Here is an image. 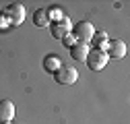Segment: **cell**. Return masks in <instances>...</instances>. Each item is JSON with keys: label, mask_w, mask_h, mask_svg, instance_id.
I'll return each mask as SVG.
<instances>
[{"label": "cell", "mask_w": 130, "mask_h": 124, "mask_svg": "<svg viewBox=\"0 0 130 124\" xmlns=\"http://www.w3.org/2000/svg\"><path fill=\"white\" fill-rule=\"evenodd\" d=\"M93 35H95V27L91 21H80L72 29V37L76 39V43H87V41H91Z\"/></svg>", "instance_id": "obj_1"}, {"label": "cell", "mask_w": 130, "mask_h": 124, "mask_svg": "<svg viewBox=\"0 0 130 124\" xmlns=\"http://www.w3.org/2000/svg\"><path fill=\"white\" fill-rule=\"evenodd\" d=\"M107 60H109V56L103 52V50H89V54H87V58H85V62H87V66L91 68V70H101L105 64H107Z\"/></svg>", "instance_id": "obj_2"}, {"label": "cell", "mask_w": 130, "mask_h": 124, "mask_svg": "<svg viewBox=\"0 0 130 124\" xmlns=\"http://www.w3.org/2000/svg\"><path fill=\"white\" fill-rule=\"evenodd\" d=\"M4 17L8 19L10 25H21V23L25 21V6H23L21 2H12V4H8L6 10H4Z\"/></svg>", "instance_id": "obj_3"}, {"label": "cell", "mask_w": 130, "mask_h": 124, "mask_svg": "<svg viewBox=\"0 0 130 124\" xmlns=\"http://www.w3.org/2000/svg\"><path fill=\"white\" fill-rule=\"evenodd\" d=\"M54 76H56V83H60V85H72V83H76V79H78V72H76V68H72V66H68V68H58L56 72H54Z\"/></svg>", "instance_id": "obj_4"}, {"label": "cell", "mask_w": 130, "mask_h": 124, "mask_svg": "<svg viewBox=\"0 0 130 124\" xmlns=\"http://www.w3.org/2000/svg\"><path fill=\"white\" fill-rule=\"evenodd\" d=\"M105 54L111 58H124L126 56V43L122 39H111L105 48Z\"/></svg>", "instance_id": "obj_5"}, {"label": "cell", "mask_w": 130, "mask_h": 124, "mask_svg": "<svg viewBox=\"0 0 130 124\" xmlns=\"http://www.w3.org/2000/svg\"><path fill=\"white\" fill-rule=\"evenodd\" d=\"M14 118V103L10 99H2L0 101V124H6Z\"/></svg>", "instance_id": "obj_6"}, {"label": "cell", "mask_w": 130, "mask_h": 124, "mask_svg": "<svg viewBox=\"0 0 130 124\" xmlns=\"http://www.w3.org/2000/svg\"><path fill=\"white\" fill-rule=\"evenodd\" d=\"M68 31H70V21H68V19H62V21H58L56 25H52V35L58 37V39H62Z\"/></svg>", "instance_id": "obj_7"}, {"label": "cell", "mask_w": 130, "mask_h": 124, "mask_svg": "<svg viewBox=\"0 0 130 124\" xmlns=\"http://www.w3.org/2000/svg\"><path fill=\"white\" fill-rule=\"evenodd\" d=\"M89 54V48H87V43H74L72 48H70V56L76 60V62H85Z\"/></svg>", "instance_id": "obj_8"}, {"label": "cell", "mask_w": 130, "mask_h": 124, "mask_svg": "<svg viewBox=\"0 0 130 124\" xmlns=\"http://www.w3.org/2000/svg\"><path fill=\"white\" fill-rule=\"evenodd\" d=\"M91 41H93V45H95V50H103V52H105L107 43H109V39H107V33H105V31H99V33H95V35L91 37Z\"/></svg>", "instance_id": "obj_9"}, {"label": "cell", "mask_w": 130, "mask_h": 124, "mask_svg": "<svg viewBox=\"0 0 130 124\" xmlns=\"http://www.w3.org/2000/svg\"><path fill=\"white\" fill-rule=\"evenodd\" d=\"M43 68H45L47 72H56L58 68H62V62H60L56 56L50 54V56H45V58H43Z\"/></svg>", "instance_id": "obj_10"}, {"label": "cell", "mask_w": 130, "mask_h": 124, "mask_svg": "<svg viewBox=\"0 0 130 124\" xmlns=\"http://www.w3.org/2000/svg\"><path fill=\"white\" fill-rule=\"evenodd\" d=\"M33 23H35L37 27H45L47 23H50V17H47V10H45V8H37V10L33 12Z\"/></svg>", "instance_id": "obj_11"}, {"label": "cell", "mask_w": 130, "mask_h": 124, "mask_svg": "<svg viewBox=\"0 0 130 124\" xmlns=\"http://www.w3.org/2000/svg\"><path fill=\"white\" fill-rule=\"evenodd\" d=\"M62 43H64V45H66V48H72V45L76 43V39H74V37H72L70 33H66V35H64V37H62Z\"/></svg>", "instance_id": "obj_12"}, {"label": "cell", "mask_w": 130, "mask_h": 124, "mask_svg": "<svg viewBox=\"0 0 130 124\" xmlns=\"http://www.w3.org/2000/svg\"><path fill=\"white\" fill-rule=\"evenodd\" d=\"M47 17H52V19H56V21H62V19H64V17H62V10H60V8L47 10Z\"/></svg>", "instance_id": "obj_13"}, {"label": "cell", "mask_w": 130, "mask_h": 124, "mask_svg": "<svg viewBox=\"0 0 130 124\" xmlns=\"http://www.w3.org/2000/svg\"><path fill=\"white\" fill-rule=\"evenodd\" d=\"M10 23H8V19L4 17V12H0V29H6Z\"/></svg>", "instance_id": "obj_14"}, {"label": "cell", "mask_w": 130, "mask_h": 124, "mask_svg": "<svg viewBox=\"0 0 130 124\" xmlns=\"http://www.w3.org/2000/svg\"><path fill=\"white\" fill-rule=\"evenodd\" d=\"M6 124H12V122H6Z\"/></svg>", "instance_id": "obj_15"}]
</instances>
